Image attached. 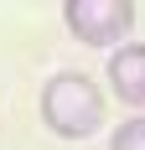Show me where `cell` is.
Here are the masks:
<instances>
[{
	"instance_id": "obj_1",
	"label": "cell",
	"mask_w": 145,
	"mask_h": 150,
	"mask_svg": "<svg viewBox=\"0 0 145 150\" xmlns=\"http://www.w3.org/2000/svg\"><path fill=\"white\" fill-rule=\"evenodd\" d=\"M36 109H42V124L57 140H88V135H99V129H104V114H109L104 88L88 73H52L42 83Z\"/></svg>"
},
{
	"instance_id": "obj_2",
	"label": "cell",
	"mask_w": 145,
	"mask_h": 150,
	"mask_svg": "<svg viewBox=\"0 0 145 150\" xmlns=\"http://www.w3.org/2000/svg\"><path fill=\"white\" fill-rule=\"evenodd\" d=\"M62 21L83 47H124L135 31V0H68L62 5Z\"/></svg>"
},
{
	"instance_id": "obj_3",
	"label": "cell",
	"mask_w": 145,
	"mask_h": 150,
	"mask_svg": "<svg viewBox=\"0 0 145 150\" xmlns=\"http://www.w3.org/2000/svg\"><path fill=\"white\" fill-rule=\"evenodd\" d=\"M104 73H109V88H114L119 104L145 114V42H124L119 52H109Z\"/></svg>"
},
{
	"instance_id": "obj_4",
	"label": "cell",
	"mask_w": 145,
	"mask_h": 150,
	"mask_svg": "<svg viewBox=\"0 0 145 150\" xmlns=\"http://www.w3.org/2000/svg\"><path fill=\"white\" fill-rule=\"evenodd\" d=\"M109 150H145V114H130L124 124H114Z\"/></svg>"
}]
</instances>
